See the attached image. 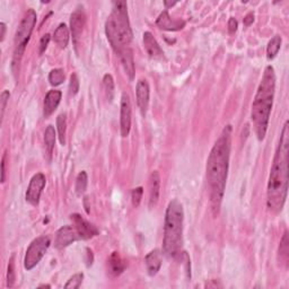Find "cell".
Segmentation results:
<instances>
[{
    "instance_id": "cell-1",
    "label": "cell",
    "mask_w": 289,
    "mask_h": 289,
    "mask_svg": "<svg viewBox=\"0 0 289 289\" xmlns=\"http://www.w3.org/2000/svg\"><path fill=\"white\" fill-rule=\"evenodd\" d=\"M232 131L233 128L230 125L223 129L219 138L211 148L207 159V181L210 190V203L217 214L224 198L227 175H228Z\"/></svg>"
},
{
    "instance_id": "cell-2",
    "label": "cell",
    "mask_w": 289,
    "mask_h": 289,
    "mask_svg": "<svg viewBox=\"0 0 289 289\" xmlns=\"http://www.w3.org/2000/svg\"><path fill=\"white\" fill-rule=\"evenodd\" d=\"M289 123L283 125L280 141L273 157L267 189V205L270 211L279 214L285 206L288 193Z\"/></svg>"
},
{
    "instance_id": "cell-3",
    "label": "cell",
    "mask_w": 289,
    "mask_h": 289,
    "mask_svg": "<svg viewBox=\"0 0 289 289\" xmlns=\"http://www.w3.org/2000/svg\"><path fill=\"white\" fill-rule=\"evenodd\" d=\"M276 91V74L272 66H267L263 72L260 85L252 104L251 119L254 126L255 135L259 140H263L269 126L270 114Z\"/></svg>"
},
{
    "instance_id": "cell-4",
    "label": "cell",
    "mask_w": 289,
    "mask_h": 289,
    "mask_svg": "<svg viewBox=\"0 0 289 289\" xmlns=\"http://www.w3.org/2000/svg\"><path fill=\"white\" fill-rule=\"evenodd\" d=\"M105 33L108 42L117 54L129 48L133 34L126 2L113 3L112 12L105 23Z\"/></svg>"
},
{
    "instance_id": "cell-5",
    "label": "cell",
    "mask_w": 289,
    "mask_h": 289,
    "mask_svg": "<svg viewBox=\"0 0 289 289\" xmlns=\"http://www.w3.org/2000/svg\"><path fill=\"white\" fill-rule=\"evenodd\" d=\"M183 206L179 200H172L168 204L164 223L163 251L168 257L180 254L183 245Z\"/></svg>"
},
{
    "instance_id": "cell-6",
    "label": "cell",
    "mask_w": 289,
    "mask_h": 289,
    "mask_svg": "<svg viewBox=\"0 0 289 289\" xmlns=\"http://www.w3.org/2000/svg\"><path fill=\"white\" fill-rule=\"evenodd\" d=\"M36 13L34 9H28L26 14L24 15L22 22L18 25L14 40V58H13V67L18 66L22 56L26 49V45L32 35L33 30L36 24Z\"/></svg>"
},
{
    "instance_id": "cell-7",
    "label": "cell",
    "mask_w": 289,
    "mask_h": 289,
    "mask_svg": "<svg viewBox=\"0 0 289 289\" xmlns=\"http://www.w3.org/2000/svg\"><path fill=\"white\" fill-rule=\"evenodd\" d=\"M51 241L48 236H40L35 239L27 247L26 254L24 257V268L27 271L32 270L33 268L39 265V262L42 260L45 252L50 247Z\"/></svg>"
},
{
    "instance_id": "cell-8",
    "label": "cell",
    "mask_w": 289,
    "mask_h": 289,
    "mask_svg": "<svg viewBox=\"0 0 289 289\" xmlns=\"http://www.w3.org/2000/svg\"><path fill=\"white\" fill-rule=\"evenodd\" d=\"M46 184V179L43 173H38L31 179L26 191V201L32 206H38L40 203L41 194Z\"/></svg>"
},
{
    "instance_id": "cell-9",
    "label": "cell",
    "mask_w": 289,
    "mask_h": 289,
    "mask_svg": "<svg viewBox=\"0 0 289 289\" xmlns=\"http://www.w3.org/2000/svg\"><path fill=\"white\" fill-rule=\"evenodd\" d=\"M131 129V102L127 93L121 96L120 105V132L123 138L129 136Z\"/></svg>"
},
{
    "instance_id": "cell-10",
    "label": "cell",
    "mask_w": 289,
    "mask_h": 289,
    "mask_svg": "<svg viewBox=\"0 0 289 289\" xmlns=\"http://www.w3.org/2000/svg\"><path fill=\"white\" fill-rule=\"evenodd\" d=\"M70 219L74 223L77 233L80 236V240H90L92 237L99 235V229L90 221L82 218L79 214L71 215Z\"/></svg>"
},
{
    "instance_id": "cell-11",
    "label": "cell",
    "mask_w": 289,
    "mask_h": 289,
    "mask_svg": "<svg viewBox=\"0 0 289 289\" xmlns=\"http://www.w3.org/2000/svg\"><path fill=\"white\" fill-rule=\"evenodd\" d=\"M78 240H80V236L77 233L75 227L64 226L55 233L54 245L56 249H65V247L69 246Z\"/></svg>"
},
{
    "instance_id": "cell-12",
    "label": "cell",
    "mask_w": 289,
    "mask_h": 289,
    "mask_svg": "<svg viewBox=\"0 0 289 289\" xmlns=\"http://www.w3.org/2000/svg\"><path fill=\"white\" fill-rule=\"evenodd\" d=\"M86 24V15L82 8H77L70 16V31L72 35V41L75 45H78L81 38L82 31H84Z\"/></svg>"
},
{
    "instance_id": "cell-13",
    "label": "cell",
    "mask_w": 289,
    "mask_h": 289,
    "mask_svg": "<svg viewBox=\"0 0 289 289\" xmlns=\"http://www.w3.org/2000/svg\"><path fill=\"white\" fill-rule=\"evenodd\" d=\"M149 95H151V90H149V84L146 79H140L137 82L136 87V99L137 104L140 108L142 114H146L149 105Z\"/></svg>"
},
{
    "instance_id": "cell-14",
    "label": "cell",
    "mask_w": 289,
    "mask_h": 289,
    "mask_svg": "<svg viewBox=\"0 0 289 289\" xmlns=\"http://www.w3.org/2000/svg\"><path fill=\"white\" fill-rule=\"evenodd\" d=\"M161 194V175L157 171H153L149 177V207H156Z\"/></svg>"
},
{
    "instance_id": "cell-15",
    "label": "cell",
    "mask_w": 289,
    "mask_h": 289,
    "mask_svg": "<svg viewBox=\"0 0 289 289\" xmlns=\"http://www.w3.org/2000/svg\"><path fill=\"white\" fill-rule=\"evenodd\" d=\"M162 262H163V255L162 252L159 250H153L148 253L144 257V265H146V269L149 276H156L159 269L162 267Z\"/></svg>"
},
{
    "instance_id": "cell-16",
    "label": "cell",
    "mask_w": 289,
    "mask_h": 289,
    "mask_svg": "<svg viewBox=\"0 0 289 289\" xmlns=\"http://www.w3.org/2000/svg\"><path fill=\"white\" fill-rule=\"evenodd\" d=\"M143 45L146 49L148 55L153 59H163L164 52L161 46H159L156 39L154 38V35L151 32H144L143 33Z\"/></svg>"
},
{
    "instance_id": "cell-17",
    "label": "cell",
    "mask_w": 289,
    "mask_h": 289,
    "mask_svg": "<svg viewBox=\"0 0 289 289\" xmlns=\"http://www.w3.org/2000/svg\"><path fill=\"white\" fill-rule=\"evenodd\" d=\"M61 96H63V93L60 91L52 90L48 92V94L45 95L43 104L44 118H49L56 110V107L60 104Z\"/></svg>"
},
{
    "instance_id": "cell-18",
    "label": "cell",
    "mask_w": 289,
    "mask_h": 289,
    "mask_svg": "<svg viewBox=\"0 0 289 289\" xmlns=\"http://www.w3.org/2000/svg\"><path fill=\"white\" fill-rule=\"evenodd\" d=\"M119 58H120L121 64L123 66V69H125L127 76L129 77V79L133 80L135 78V60H133V53L130 46L126 48L125 50H122L120 53L118 54Z\"/></svg>"
},
{
    "instance_id": "cell-19",
    "label": "cell",
    "mask_w": 289,
    "mask_h": 289,
    "mask_svg": "<svg viewBox=\"0 0 289 289\" xmlns=\"http://www.w3.org/2000/svg\"><path fill=\"white\" fill-rule=\"evenodd\" d=\"M156 24L159 28L165 30V31H179L184 27L185 22L184 20L172 19L171 17H169L167 10H165V12H163L161 15H159Z\"/></svg>"
},
{
    "instance_id": "cell-20",
    "label": "cell",
    "mask_w": 289,
    "mask_h": 289,
    "mask_svg": "<svg viewBox=\"0 0 289 289\" xmlns=\"http://www.w3.org/2000/svg\"><path fill=\"white\" fill-rule=\"evenodd\" d=\"M107 270L112 277H118L126 270V263L118 252H113L107 260Z\"/></svg>"
},
{
    "instance_id": "cell-21",
    "label": "cell",
    "mask_w": 289,
    "mask_h": 289,
    "mask_svg": "<svg viewBox=\"0 0 289 289\" xmlns=\"http://www.w3.org/2000/svg\"><path fill=\"white\" fill-rule=\"evenodd\" d=\"M70 38L69 28L67 27L66 24H60L53 34V41L54 43L59 46L60 49H66L68 45Z\"/></svg>"
},
{
    "instance_id": "cell-22",
    "label": "cell",
    "mask_w": 289,
    "mask_h": 289,
    "mask_svg": "<svg viewBox=\"0 0 289 289\" xmlns=\"http://www.w3.org/2000/svg\"><path fill=\"white\" fill-rule=\"evenodd\" d=\"M55 144V130L53 126H48L44 131V147H45V154L46 158L50 162L52 158L53 149Z\"/></svg>"
},
{
    "instance_id": "cell-23",
    "label": "cell",
    "mask_w": 289,
    "mask_h": 289,
    "mask_svg": "<svg viewBox=\"0 0 289 289\" xmlns=\"http://www.w3.org/2000/svg\"><path fill=\"white\" fill-rule=\"evenodd\" d=\"M281 36L279 35H275L273 38L269 41V43H268L267 46V58L271 60L275 58V56L278 54L280 50V46H281Z\"/></svg>"
},
{
    "instance_id": "cell-24",
    "label": "cell",
    "mask_w": 289,
    "mask_h": 289,
    "mask_svg": "<svg viewBox=\"0 0 289 289\" xmlns=\"http://www.w3.org/2000/svg\"><path fill=\"white\" fill-rule=\"evenodd\" d=\"M56 127H58L60 143L63 144V146H65V144H66V130H67V115L64 114V113L56 118Z\"/></svg>"
},
{
    "instance_id": "cell-25",
    "label": "cell",
    "mask_w": 289,
    "mask_h": 289,
    "mask_svg": "<svg viewBox=\"0 0 289 289\" xmlns=\"http://www.w3.org/2000/svg\"><path fill=\"white\" fill-rule=\"evenodd\" d=\"M279 255H280V260L282 263H285L287 266L288 265V257H289V241H288V232H285L283 234L281 242H280V246H279Z\"/></svg>"
},
{
    "instance_id": "cell-26",
    "label": "cell",
    "mask_w": 289,
    "mask_h": 289,
    "mask_svg": "<svg viewBox=\"0 0 289 289\" xmlns=\"http://www.w3.org/2000/svg\"><path fill=\"white\" fill-rule=\"evenodd\" d=\"M103 86H104V91L108 101L113 100V95H114V80L110 74H106L103 77Z\"/></svg>"
},
{
    "instance_id": "cell-27",
    "label": "cell",
    "mask_w": 289,
    "mask_h": 289,
    "mask_svg": "<svg viewBox=\"0 0 289 289\" xmlns=\"http://www.w3.org/2000/svg\"><path fill=\"white\" fill-rule=\"evenodd\" d=\"M66 75L63 69H53L49 74V81L52 86H59L65 81Z\"/></svg>"
},
{
    "instance_id": "cell-28",
    "label": "cell",
    "mask_w": 289,
    "mask_h": 289,
    "mask_svg": "<svg viewBox=\"0 0 289 289\" xmlns=\"http://www.w3.org/2000/svg\"><path fill=\"white\" fill-rule=\"evenodd\" d=\"M87 183H89L87 173L85 171H81L76 179V193L78 195H81L84 193L87 188Z\"/></svg>"
},
{
    "instance_id": "cell-29",
    "label": "cell",
    "mask_w": 289,
    "mask_h": 289,
    "mask_svg": "<svg viewBox=\"0 0 289 289\" xmlns=\"http://www.w3.org/2000/svg\"><path fill=\"white\" fill-rule=\"evenodd\" d=\"M15 279H16V273H15L14 256H12L9 260L8 269H7V287L12 288L15 283Z\"/></svg>"
},
{
    "instance_id": "cell-30",
    "label": "cell",
    "mask_w": 289,
    "mask_h": 289,
    "mask_svg": "<svg viewBox=\"0 0 289 289\" xmlns=\"http://www.w3.org/2000/svg\"><path fill=\"white\" fill-rule=\"evenodd\" d=\"M82 279H84V275H82V273H76V275L72 276L70 279L67 281L65 288H72V289L79 288L82 282Z\"/></svg>"
},
{
    "instance_id": "cell-31",
    "label": "cell",
    "mask_w": 289,
    "mask_h": 289,
    "mask_svg": "<svg viewBox=\"0 0 289 289\" xmlns=\"http://www.w3.org/2000/svg\"><path fill=\"white\" fill-rule=\"evenodd\" d=\"M142 194H143V189L141 187L132 190L131 201H132V206L135 208H138L139 205H140L141 199H142Z\"/></svg>"
},
{
    "instance_id": "cell-32",
    "label": "cell",
    "mask_w": 289,
    "mask_h": 289,
    "mask_svg": "<svg viewBox=\"0 0 289 289\" xmlns=\"http://www.w3.org/2000/svg\"><path fill=\"white\" fill-rule=\"evenodd\" d=\"M79 91V79L77 74H72L70 76V82H69V93L71 96H75Z\"/></svg>"
},
{
    "instance_id": "cell-33",
    "label": "cell",
    "mask_w": 289,
    "mask_h": 289,
    "mask_svg": "<svg viewBox=\"0 0 289 289\" xmlns=\"http://www.w3.org/2000/svg\"><path fill=\"white\" fill-rule=\"evenodd\" d=\"M9 92L8 91H4L2 93V96H0V102H2V118H4L5 115V110L7 107V103L9 101Z\"/></svg>"
},
{
    "instance_id": "cell-34",
    "label": "cell",
    "mask_w": 289,
    "mask_h": 289,
    "mask_svg": "<svg viewBox=\"0 0 289 289\" xmlns=\"http://www.w3.org/2000/svg\"><path fill=\"white\" fill-rule=\"evenodd\" d=\"M50 42V34H45L42 36V39L40 41V54H42L45 49L48 48V44Z\"/></svg>"
},
{
    "instance_id": "cell-35",
    "label": "cell",
    "mask_w": 289,
    "mask_h": 289,
    "mask_svg": "<svg viewBox=\"0 0 289 289\" xmlns=\"http://www.w3.org/2000/svg\"><path fill=\"white\" fill-rule=\"evenodd\" d=\"M6 158L7 154L5 153L2 158V183H4L5 180H6Z\"/></svg>"
},
{
    "instance_id": "cell-36",
    "label": "cell",
    "mask_w": 289,
    "mask_h": 289,
    "mask_svg": "<svg viewBox=\"0 0 289 289\" xmlns=\"http://www.w3.org/2000/svg\"><path fill=\"white\" fill-rule=\"evenodd\" d=\"M237 30V20L234 17H230L228 20V31L229 33H235Z\"/></svg>"
},
{
    "instance_id": "cell-37",
    "label": "cell",
    "mask_w": 289,
    "mask_h": 289,
    "mask_svg": "<svg viewBox=\"0 0 289 289\" xmlns=\"http://www.w3.org/2000/svg\"><path fill=\"white\" fill-rule=\"evenodd\" d=\"M253 22H254V14L249 13L244 18V25L245 26H250Z\"/></svg>"
},
{
    "instance_id": "cell-38",
    "label": "cell",
    "mask_w": 289,
    "mask_h": 289,
    "mask_svg": "<svg viewBox=\"0 0 289 289\" xmlns=\"http://www.w3.org/2000/svg\"><path fill=\"white\" fill-rule=\"evenodd\" d=\"M0 30H2V34H0V42H3L5 39V33H6V25H5V23H0Z\"/></svg>"
},
{
    "instance_id": "cell-39",
    "label": "cell",
    "mask_w": 289,
    "mask_h": 289,
    "mask_svg": "<svg viewBox=\"0 0 289 289\" xmlns=\"http://www.w3.org/2000/svg\"><path fill=\"white\" fill-rule=\"evenodd\" d=\"M164 4H165V6H166V8H167V7H173L177 3H167V2H165Z\"/></svg>"
},
{
    "instance_id": "cell-40",
    "label": "cell",
    "mask_w": 289,
    "mask_h": 289,
    "mask_svg": "<svg viewBox=\"0 0 289 289\" xmlns=\"http://www.w3.org/2000/svg\"><path fill=\"white\" fill-rule=\"evenodd\" d=\"M42 287H45V288H50V285H40L39 288H42Z\"/></svg>"
}]
</instances>
